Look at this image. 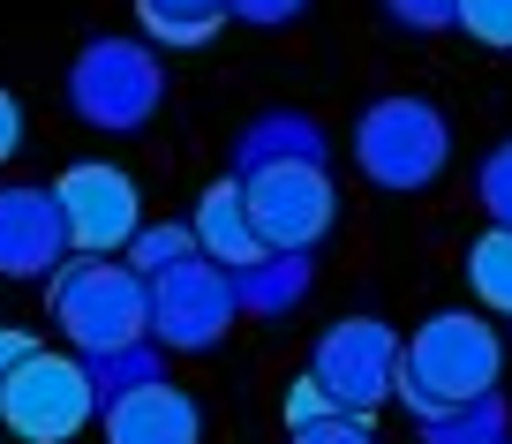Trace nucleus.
<instances>
[{
  "label": "nucleus",
  "mask_w": 512,
  "mask_h": 444,
  "mask_svg": "<svg viewBox=\"0 0 512 444\" xmlns=\"http://www.w3.org/2000/svg\"><path fill=\"white\" fill-rule=\"evenodd\" d=\"M497 377H505V339H497V324L475 317V309H437V317L407 339L400 392L392 399H400L415 422H430V414H445V407L490 399Z\"/></svg>",
  "instance_id": "obj_1"
},
{
  "label": "nucleus",
  "mask_w": 512,
  "mask_h": 444,
  "mask_svg": "<svg viewBox=\"0 0 512 444\" xmlns=\"http://www.w3.org/2000/svg\"><path fill=\"white\" fill-rule=\"evenodd\" d=\"M46 302L53 324L68 332L76 354H113V347H136L151 339V279L128 271L121 256H76L46 279Z\"/></svg>",
  "instance_id": "obj_2"
},
{
  "label": "nucleus",
  "mask_w": 512,
  "mask_h": 444,
  "mask_svg": "<svg viewBox=\"0 0 512 444\" xmlns=\"http://www.w3.org/2000/svg\"><path fill=\"white\" fill-rule=\"evenodd\" d=\"M354 166H362L377 189L415 196L430 189L452 166V128L430 98H377V106L354 121Z\"/></svg>",
  "instance_id": "obj_3"
},
{
  "label": "nucleus",
  "mask_w": 512,
  "mask_h": 444,
  "mask_svg": "<svg viewBox=\"0 0 512 444\" xmlns=\"http://www.w3.org/2000/svg\"><path fill=\"white\" fill-rule=\"evenodd\" d=\"M98 422V392H91V362L83 354H23V369L0 392V429L16 444H68Z\"/></svg>",
  "instance_id": "obj_4"
},
{
  "label": "nucleus",
  "mask_w": 512,
  "mask_h": 444,
  "mask_svg": "<svg viewBox=\"0 0 512 444\" xmlns=\"http://www.w3.org/2000/svg\"><path fill=\"white\" fill-rule=\"evenodd\" d=\"M159 98H166V76H159V61H151V46H136V38H91V46L76 53V68H68V106H76V121L106 128V136L144 128L151 113H159Z\"/></svg>",
  "instance_id": "obj_5"
},
{
  "label": "nucleus",
  "mask_w": 512,
  "mask_h": 444,
  "mask_svg": "<svg viewBox=\"0 0 512 444\" xmlns=\"http://www.w3.org/2000/svg\"><path fill=\"white\" fill-rule=\"evenodd\" d=\"M400 332L384 317H339L332 332L317 339V354H309V377L332 392V407L339 414H377L384 399L400 392Z\"/></svg>",
  "instance_id": "obj_6"
},
{
  "label": "nucleus",
  "mask_w": 512,
  "mask_h": 444,
  "mask_svg": "<svg viewBox=\"0 0 512 444\" xmlns=\"http://www.w3.org/2000/svg\"><path fill=\"white\" fill-rule=\"evenodd\" d=\"M241 317V294H234V271L211 264V256H189L174 264L166 279H151V339L166 354H204L234 332Z\"/></svg>",
  "instance_id": "obj_7"
},
{
  "label": "nucleus",
  "mask_w": 512,
  "mask_h": 444,
  "mask_svg": "<svg viewBox=\"0 0 512 444\" xmlns=\"http://www.w3.org/2000/svg\"><path fill=\"white\" fill-rule=\"evenodd\" d=\"M241 196H249V219L264 234V249H294L309 256L339 219V196H332V174L309 159H287V166H264V174H241Z\"/></svg>",
  "instance_id": "obj_8"
},
{
  "label": "nucleus",
  "mask_w": 512,
  "mask_h": 444,
  "mask_svg": "<svg viewBox=\"0 0 512 444\" xmlns=\"http://www.w3.org/2000/svg\"><path fill=\"white\" fill-rule=\"evenodd\" d=\"M61 196V219H68V249L76 256H128V241L144 234V196L121 166L106 159H83L53 181Z\"/></svg>",
  "instance_id": "obj_9"
},
{
  "label": "nucleus",
  "mask_w": 512,
  "mask_h": 444,
  "mask_svg": "<svg viewBox=\"0 0 512 444\" xmlns=\"http://www.w3.org/2000/svg\"><path fill=\"white\" fill-rule=\"evenodd\" d=\"M61 264H68L61 196L38 189V181L0 189V279H53Z\"/></svg>",
  "instance_id": "obj_10"
},
{
  "label": "nucleus",
  "mask_w": 512,
  "mask_h": 444,
  "mask_svg": "<svg viewBox=\"0 0 512 444\" xmlns=\"http://www.w3.org/2000/svg\"><path fill=\"white\" fill-rule=\"evenodd\" d=\"M98 422H106V444H204V414L181 384H144L113 399Z\"/></svg>",
  "instance_id": "obj_11"
},
{
  "label": "nucleus",
  "mask_w": 512,
  "mask_h": 444,
  "mask_svg": "<svg viewBox=\"0 0 512 444\" xmlns=\"http://www.w3.org/2000/svg\"><path fill=\"white\" fill-rule=\"evenodd\" d=\"M189 226H196V249H204L211 264H226V271H241V264H256V256H264V234H256L249 196H241V174L211 181Z\"/></svg>",
  "instance_id": "obj_12"
},
{
  "label": "nucleus",
  "mask_w": 512,
  "mask_h": 444,
  "mask_svg": "<svg viewBox=\"0 0 512 444\" xmlns=\"http://www.w3.org/2000/svg\"><path fill=\"white\" fill-rule=\"evenodd\" d=\"M287 159L324 166V128L309 113H256L234 143V174H264V166H287Z\"/></svg>",
  "instance_id": "obj_13"
},
{
  "label": "nucleus",
  "mask_w": 512,
  "mask_h": 444,
  "mask_svg": "<svg viewBox=\"0 0 512 444\" xmlns=\"http://www.w3.org/2000/svg\"><path fill=\"white\" fill-rule=\"evenodd\" d=\"M309 256H294V249H264L256 264H241L234 271V294H241V317H287L294 302L309 294Z\"/></svg>",
  "instance_id": "obj_14"
},
{
  "label": "nucleus",
  "mask_w": 512,
  "mask_h": 444,
  "mask_svg": "<svg viewBox=\"0 0 512 444\" xmlns=\"http://www.w3.org/2000/svg\"><path fill=\"white\" fill-rule=\"evenodd\" d=\"M159 339H136V347H113V354H83L91 362V392H98V414L113 407V399L144 392V384H166V362H159Z\"/></svg>",
  "instance_id": "obj_15"
},
{
  "label": "nucleus",
  "mask_w": 512,
  "mask_h": 444,
  "mask_svg": "<svg viewBox=\"0 0 512 444\" xmlns=\"http://www.w3.org/2000/svg\"><path fill=\"white\" fill-rule=\"evenodd\" d=\"M415 429H422V444H512V407H505V392H490V399L430 414V422H415Z\"/></svg>",
  "instance_id": "obj_16"
},
{
  "label": "nucleus",
  "mask_w": 512,
  "mask_h": 444,
  "mask_svg": "<svg viewBox=\"0 0 512 444\" xmlns=\"http://www.w3.org/2000/svg\"><path fill=\"white\" fill-rule=\"evenodd\" d=\"M467 286H475V302L490 309V317H512V226L475 234V249H467Z\"/></svg>",
  "instance_id": "obj_17"
},
{
  "label": "nucleus",
  "mask_w": 512,
  "mask_h": 444,
  "mask_svg": "<svg viewBox=\"0 0 512 444\" xmlns=\"http://www.w3.org/2000/svg\"><path fill=\"white\" fill-rule=\"evenodd\" d=\"M189 256H204V249H196V226H144V234L128 241L121 264H128V271H144V279H166V271L189 264Z\"/></svg>",
  "instance_id": "obj_18"
},
{
  "label": "nucleus",
  "mask_w": 512,
  "mask_h": 444,
  "mask_svg": "<svg viewBox=\"0 0 512 444\" xmlns=\"http://www.w3.org/2000/svg\"><path fill=\"white\" fill-rule=\"evenodd\" d=\"M452 23H460L475 46L512 53V0H460V8H452Z\"/></svg>",
  "instance_id": "obj_19"
},
{
  "label": "nucleus",
  "mask_w": 512,
  "mask_h": 444,
  "mask_svg": "<svg viewBox=\"0 0 512 444\" xmlns=\"http://www.w3.org/2000/svg\"><path fill=\"white\" fill-rule=\"evenodd\" d=\"M475 196H482V211H490V226H512V136L497 143L490 159H482Z\"/></svg>",
  "instance_id": "obj_20"
},
{
  "label": "nucleus",
  "mask_w": 512,
  "mask_h": 444,
  "mask_svg": "<svg viewBox=\"0 0 512 444\" xmlns=\"http://www.w3.org/2000/svg\"><path fill=\"white\" fill-rule=\"evenodd\" d=\"M332 392H324V384L317 377H302V384H287V437H294V429H317V422H332Z\"/></svg>",
  "instance_id": "obj_21"
},
{
  "label": "nucleus",
  "mask_w": 512,
  "mask_h": 444,
  "mask_svg": "<svg viewBox=\"0 0 512 444\" xmlns=\"http://www.w3.org/2000/svg\"><path fill=\"white\" fill-rule=\"evenodd\" d=\"M287 444H377V429H369L362 414H332V422H317V429H294Z\"/></svg>",
  "instance_id": "obj_22"
},
{
  "label": "nucleus",
  "mask_w": 512,
  "mask_h": 444,
  "mask_svg": "<svg viewBox=\"0 0 512 444\" xmlns=\"http://www.w3.org/2000/svg\"><path fill=\"white\" fill-rule=\"evenodd\" d=\"M384 8H392V23H407V31H445L460 0H384Z\"/></svg>",
  "instance_id": "obj_23"
},
{
  "label": "nucleus",
  "mask_w": 512,
  "mask_h": 444,
  "mask_svg": "<svg viewBox=\"0 0 512 444\" xmlns=\"http://www.w3.org/2000/svg\"><path fill=\"white\" fill-rule=\"evenodd\" d=\"M309 0H226V16L234 23H264V31H279V23H294Z\"/></svg>",
  "instance_id": "obj_24"
},
{
  "label": "nucleus",
  "mask_w": 512,
  "mask_h": 444,
  "mask_svg": "<svg viewBox=\"0 0 512 444\" xmlns=\"http://www.w3.org/2000/svg\"><path fill=\"white\" fill-rule=\"evenodd\" d=\"M144 31L159 38V46H204L219 23H196V16H144Z\"/></svg>",
  "instance_id": "obj_25"
},
{
  "label": "nucleus",
  "mask_w": 512,
  "mask_h": 444,
  "mask_svg": "<svg viewBox=\"0 0 512 444\" xmlns=\"http://www.w3.org/2000/svg\"><path fill=\"white\" fill-rule=\"evenodd\" d=\"M136 16H196V23H226V0H136Z\"/></svg>",
  "instance_id": "obj_26"
},
{
  "label": "nucleus",
  "mask_w": 512,
  "mask_h": 444,
  "mask_svg": "<svg viewBox=\"0 0 512 444\" xmlns=\"http://www.w3.org/2000/svg\"><path fill=\"white\" fill-rule=\"evenodd\" d=\"M23 354H38V339L16 332V324H0V392H8V377L23 369Z\"/></svg>",
  "instance_id": "obj_27"
},
{
  "label": "nucleus",
  "mask_w": 512,
  "mask_h": 444,
  "mask_svg": "<svg viewBox=\"0 0 512 444\" xmlns=\"http://www.w3.org/2000/svg\"><path fill=\"white\" fill-rule=\"evenodd\" d=\"M16 151H23V106H16L8 91H0V166L16 159Z\"/></svg>",
  "instance_id": "obj_28"
}]
</instances>
